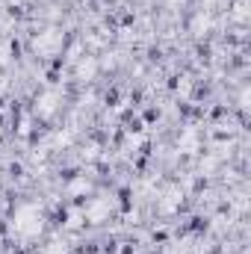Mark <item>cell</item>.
Listing matches in <instances>:
<instances>
[{
    "mask_svg": "<svg viewBox=\"0 0 251 254\" xmlns=\"http://www.w3.org/2000/svg\"><path fill=\"white\" fill-rule=\"evenodd\" d=\"M42 228H45V216H42V210L36 204H24V207L15 210V216H12V234L18 240H36L42 234Z\"/></svg>",
    "mask_w": 251,
    "mask_h": 254,
    "instance_id": "obj_1",
    "label": "cell"
},
{
    "mask_svg": "<svg viewBox=\"0 0 251 254\" xmlns=\"http://www.w3.org/2000/svg\"><path fill=\"white\" fill-rule=\"evenodd\" d=\"M33 51H36L39 57H54V54H60V51H63V33H60V30H45V33H39L36 42H33Z\"/></svg>",
    "mask_w": 251,
    "mask_h": 254,
    "instance_id": "obj_2",
    "label": "cell"
},
{
    "mask_svg": "<svg viewBox=\"0 0 251 254\" xmlns=\"http://www.w3.org/2000/svg\"><path fill=\"white\" fill-rule=\"evenodd\" d=\"M110 210H113V201L104 195V198H95V201L83 210V216H86L89 222H104V219L110 216Z\"/></svg>",
    "mask_w": 251,
    "mask_h": 254,
    "instance_id": "obj_3",
    "label": "cell"
},
{
    "mask_svg": "<svg viewBox=\"0 0 251 254\" xmlns=\"http://www.w3.org/2000/svg\"><path fill=\"white\" fill-rule=\"evenodd\" d=\"M57 107H60V92H45L39 98V116L42 119H51L57 113Z\"/></svg>",
    "mask_w": 251,
    "mask_h": 254,
    "instance_id": "obj_4",
    "label": "cell"
},
{
    "mask_svg": "<svg viewBox=\"0 0 251 254\" xmlns=\"http://www.w3.org/2000/svg\"><path fill=\"white\" fill-rule=\"evenodd\" d=\"M181 198H184V192L178 190V187L166 190V192H163V201H160V210H163V213H172V210H178V207H181Z\"/></svg>",
    "mask_w": 251,
    "mask_h": 254,
    "instance_id": "obj_5",
    "label": "cell"
},
{
    "mask_svg": "<svg viewBox=\"0 0 251 254\" xmlns=\"http://www.w3.org/2000/svg\"><path fill=\"white\" fill-rule=\"evenodd\" d=\"M178 145H181L184 154H195V151H198V133H195V127H187V130H184V136H181Z\"/></svg>",
    "mask_w": 251,
    "mask_h": 254,
    "instance_id": "obj_6",
    "label": "cell"
},
{
    "mask_svg": "<svg viewBox=\"0 0 251 254\" xmlns=\"http://www.w3.org/2000/svg\"><path fill=\"white\" fill-rule=\"evenodd\" d=\"M95 71H98V63H95L92 57L80 60V65H77V77H80V80H92V77H95Z\"/></svg>",
    "mask_w": 251,
    "mask_h": 254,
    "instance_id": "obj_7",
    "label": "cell"
},
{
    "mask_svg": "<svg viewBox=\"0 0 251 254\" xmlns=\"http://www.w3.org/2000/svg\"><path fill=\"white\" fill-rule=\"evenodd\" d=\"M39 254H68V249H65L63 240H54V243H48V246H45Z\"/></svg>",
    "mask_w": 251,
    "mask_h": 254,
    "instance_id": "obj_8",
    "label": "cell"
},
{
    "mask_svg": "<svg viewBox=\"0 0 251 254\" xmlns=\"http://www.w3.org/2000/svg\"><path fill=\"white\" fill-rule=\"evenodd\" d=\"M68 190H71V195H83V192H89V190H92V184H89L86 178H77V181H74V184H71Z\"/></svg>",
    "mask_w": 251,
    "mask_h": 254,
    "instance_id": "obj_9",
    "label": "cell"
},
{
    "mask_svg": "<svg viewBox=\"0 0 251 254\" xmlns=\"http://www.w3.org/2000/svg\"><path fill=\"white\" fill-rule=\"evenodd\" d=\"M83 219H86V216H83L80 210H74V213L68 216V228H80V222H83Z\"/></svg>",
    "mask_w": 251,
    "mask_h": 254,
    "instance_id": "obj_10",
    "label": "cell"
},
{
    "mask_svg": "<svg viewBox=\"0 0 251 254\" xmlns=\"http://www.w3.org/2000/svg\"><path fill=\"white\" fill-rule=\"evenodd\" d=\"M139 145H142V136H130L127 139V148H139Z\"/></svg>",
    "mask_w": 251,
    "mask_h": 254,
    "instance_id": "obj_11",
    "label": "cell"
},
{
    "mask_svg": "<svg viewBox=\"0 0 251 254\" xmlns=\"http://www.w3.org/2000/svg\"><path fill=\"white\" fill-rule=\"evenodd\" d=\"M6 60H9V48L3 45V48H0V63H6Z\"/></svg>",
    "mask_w": 251,
    "mask_h": 254,
    "instance_id": "obj_12",
    "label": "cell"
}]
</instances>
